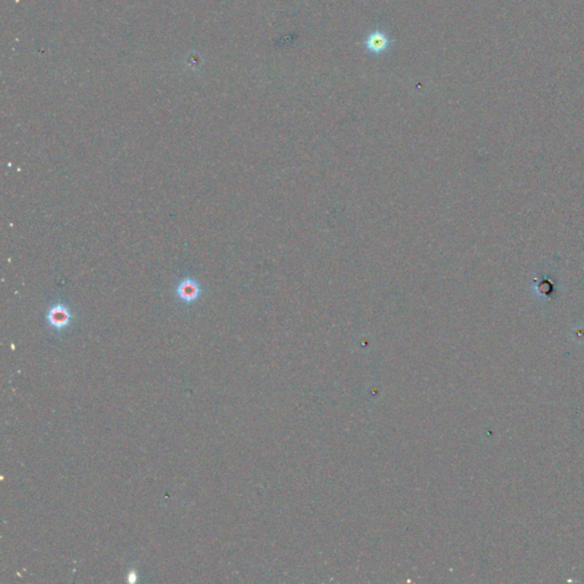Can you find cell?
Masks as SVG:
<instances>
[{
    "label": "cell",
    "mask_w": 584,
    "mask_h": 584,
    "mask_svg": "<svg viewBox=\"0 0 584 584\" xmlns=\"http://www.w3.org/2000/svg\"><path fill=\"white\" fill-rule=\"evenodd\" d=\"M389 46V39L385 32L375 30L372 32L365 41V47L370 53L373 54H382L387 51Z\"/></svg>",
    "instance_id": "3957f363"
},
{
    "label": "cell",
    "mask_w": 584,
    "mask_h": 584,
    "mask_svg": "<svg viewBox=\"0 0 584 584\" xmlns=\"http://www.w3.org/2000/svg\"><path fill=\"white\" fill-rule=\"evenodd\" d=\"M202 288L199 281L192 277H184L176 285L175 294L182 304L192 305L202 296Z\"/></svg>",
    "instance_id": "7a4b0ae2"
},
{
    "label": "cell",
    "mask_w": 584,
    "mask_h": 584,
    "mask_svg": "<svg viewBox=\"0 0 584 584\" xmlns=\"http://www.w3.org/2000/svg\"><path fill=\"white\" fill-rule=\"evenodd\" d=\"M45 318L53 331L63 332L71 327L75 313L65 301H58L49 305Z\"/></svg>",
    "instance_id": "6da1fadb"
}]
</instances>
